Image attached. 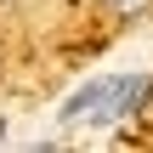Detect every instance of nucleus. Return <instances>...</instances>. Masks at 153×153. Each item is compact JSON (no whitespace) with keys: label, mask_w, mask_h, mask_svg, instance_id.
Instances as JSON below:
<instances>
[{"label":"nucleus","mask_w":153,"mask_h":153,"mask_svg":"<svg viewBox=\"0 0 153 153\" xmlns=\"http://www.w3.org/2000/svg\"><path fill=\"white\" fill-rule=\"evenodd\" d=\"M102 11H108V17H119V23H131V17H148L153 0H102Z\"/></svg>","instance_id":"f03ea898"},{"label":"nucleus","mask_w":153,"mask_h":153,"mask_svg":"<svg viewBox=\"0 0 153 153\" xmlns=\"http://www.w3.org/2000/svg\"><path fill=\"white\" fill-rule=\"evenodd\" d=\"M142 114H148V119H153V85H148V97H142Z\"/></svg>","instance_id":"7ed1b4c3"},{"label":"nucleus","mask_w":153,"mask_h":153,"mask_svg":"<svg viewBox=\"0 0 153 153\" xmlns=\"http://www.w3.org/2000/svg\"><path fill=\"white\" fill-rule=\"evenodd\" d=\"M153 74H119V79H91V85H79L68 102H62V125L74 131V125H114V119H131L136 108H142V97H148Z\"/></svg>","instance_id":"f257e3e1"}]
</instances>
